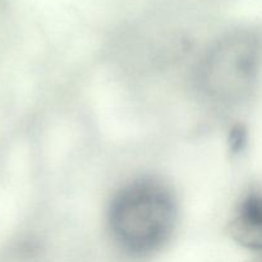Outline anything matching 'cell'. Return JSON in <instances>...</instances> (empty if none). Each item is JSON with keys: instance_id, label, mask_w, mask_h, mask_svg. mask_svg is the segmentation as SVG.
<instances>
[{"instance_id": "3", "label": "cell", "mask_w": 262, "mask_h": 262, "mask_svg": "<svg viewBox=\"0 0 262 262\" xmlns=\"http://www.w3.org/2000/svg\"><path fill=\"white\" fill-rule=\"evenodd\" d=\"M229 233L238 245L262 256V186L250 189L237 205Z\"/></svg>"}, {"instance_id": "1", "label": "cell", "mask_w": 262, "mask_h": 262, "mask_svg": "<svg viewBox=\"0 0 262 262\" xmlns=\"http://www.w3.org/2000/svg\"><path fill=\"white\" fill-rule=\"evenodd\" d=\"M177 223V204L168 186L155 178L125 184L113 197L109 227L118 245L135 256H147L169 241Z\"/></svg>"}, {"instance_id": "2", "label": "cell", "mask_w": 262, "mask_h": 262, "mask_svg": "<svg viewBox=\"0 0 262 262\" xmlns=\"http://www.w3.org/2000/svg\"><path fill=\"white\" fill-rule=\"evenodd\" d=\"M261 69L262 33L256 28H239L212 45L202 61L200 82L211 99L241 101L255 89Z\"/></svg>"}]
</instances>
